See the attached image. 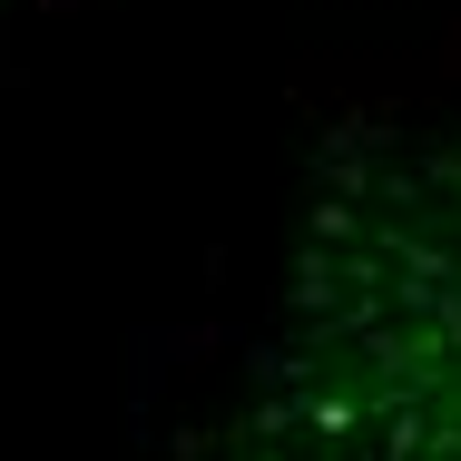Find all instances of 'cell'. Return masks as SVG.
<instances>
[{
  "label": "cell",
  "instance_id": "6da1fadb",
  "mask_svg": "<svg viewBox=\"0 0 461 461\" xmlns=\"http://www.w3.org/2000/svg\"><path fill=\"white\" fill-rule=\"evenodd\" d=\"M236 364V461H461V118L334 148Z\"/></svg>",
  "mask_w": 461,
  "mask_h": 461
}]
</instances>
